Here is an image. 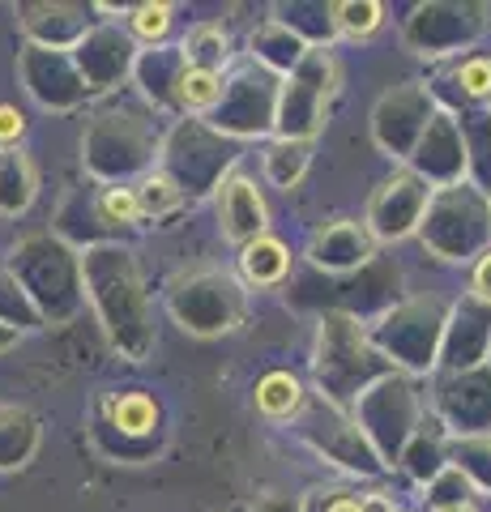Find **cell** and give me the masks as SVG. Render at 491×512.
<instances>
[{"mask_svg":"<svg viewBox=\"0 0 491 512\" xmlns=\"http://www.w3.org/2000/svg\"><path fill=\"white\" fill-rule=\"evenodd\" d=\"M218 218H223V231H227V239H235V244L261 239L265 222H269L261 192L252 188L244 175H231V180L223 184V192H218Z\"/></svg>","mask_w":491,"mask_h":512,"instance_id":"obj_1","label":"cell"},{"mask_svg":"<svg viewBox=\"0 0 491 512\" xmlns=\"http://www.w3.org/2000/svg\"><path fill=\"white\" fill-rule=\"evenodd\" d=\"M240 269H244V278L252 286H278L282 278H287V269H291V252H287L282 239L261 235V239H252V244H244Z\"/></svg>","mask_w":491,"mask_h":512,"instance_id":"obj_2","label":"cell"},{"mask_svg":"<svg viewBox=\"0 0 491 512\" xmlns=\"http://www.w3.org/2000/svg\"><path fill=\"white\" fill-rule=\"evenodd\" d=\"M252 402H257V410L265 414V419H291V414L304 406V384H299L291 372H269L257 380V393H252Z\"/></svg>","mask_w":491,"mask_h":512,"instance_id":"obj_3","label":"cell"},{"mask_svg":"<svg viewBox=\"0 0 491 512\" xmlns=\"http://www.w3.org/2000/svg\"><path fill=\"white\" fill-rule=\"evenodd\" d=\"M103 414L112 419V427L124 431V436H146V431H154V423H158V406L146 393L112 397V402H103Z\"/></svg>","mask_w":491,"mask_h":512,"instance_id":"obj_4","label":"cell"},{"mask_svg":"<svg viewBox=\"0 0 491 512\" xmlns=\"http://www.w3.org/2000/svg\"><path fill=\"white\" fill-rule=\"evenodd\" d=\"M176 94H180V103H184L188 111H205V107L218 103V94H223V82H218L214 69H193V64H188Z\"/></svg>","mask_w":491,"mask_h":512,"instance_id":"obj_5","label":"cell"},{"mask_svg":"<svg viewBox=\"0 0 491 512\" xmlns=\"http://www.w3.org/2000/svg\"><path fill=\"white\" fill-rule=\"evenodd\" d=\"M334 18L351 39H368L372 30L385 22V9H380L376 0H363V5L359 0H342V5H334Z\"/></svg>","mask_w":491,"mask_h":512,"instance_id":"obj_6","label":"cell"},{"mask_svg":"<svg viewBox=\"0 0 491 512\" xmlns=\"http://www.w3.org/2000/svg\"><path fill=\"white\" fill-rule=\"evenodd\" d=\"M137 201H141V214H171L180 205V188L167 180V175H150L146 184L137 188Z\"/></svg>","mask_w":491,"mask_h":512,"instance_id":"obj_7","label":"cell"},{"mask_svg":"<svg viewBox=\"0 0 491 512\" xmlns=\"http://www.w3.org/2000/svg\"><path fill=\"white\" fill-rule=\"evenodd\" d=\"M171 18H176V9H171V5H137L133 18H129V26H133L137 39L158 43V39H163L167 30H171Z\"/></svg>","mask_w":491,"mask_h":512,"instance_id":"obj_8","label":"cell"},{"mask_svg":"<svg viewBox=\"0 0 491 512\" xmlns=\"http://www.w3.org/2000/svg\"><path fill=\"white\" fill-rule=\"evenodd\" d=\"M99 214L107 222H137L141 218V201H137V188H107L99 197Z\"/></svg>","mask_w":491,"mask_h":512,"instance_id":"obj_9","label":"cell"},{"mask_svg":"<svg viewBox=\"0 0 491 512\" xmlns=\"http://www.w3.org/2000/svg\"><path fill=\"white\" fill-rule=\"evenodd\" d=\"M457 82H462V90L474 94V99H487L491 94V60H466L462 73H457Z\"/></svg>","mask_w":491,"mask_h":512,"instance_id":"obj_10","label":"cell"},{"mask_svg":"<svg viewBox=\"0 0 491 512\" xmlns=\"http://www.w3.org/2000/svg\"><path fill=\"white\" fill-rule=\"evenodd\" d=\"M26 133V116L18 107H9V103H0V146H9V141H18Z\"/></svg>","mask_w":491,"mask_h":512,"instance_id":"obj_11","label":"cell"},{"mask_svg":"<svg viewBox=\"0 0 491 512\" xmlns=\"http://www.w3.org/2000/svg\"><path fill=\"white\" fill-rule=\"evenodd\" d=\"M474 295H479V299H491V256H483L479 269H474Z\"/></svg>","mask_w":491,"mask_h":512,"instance_id":"obj_12","label":"cell"},{"mask_svg":"<svg viewBox=\"0 0 491 512\" xmlns=\"http://www.w3.org/2000/svg\"><path fill=\"white\" fill-rule=\"evenodd\" d=\"M325 512H368V500H363V495H359V500H355V495H338V500L329 504Z\"/></svg>","mask_w":491,"mask_h":512,"instance_id":"obj_13","label":"cell"},{"mask_svg":"<svg viewBox=\"0 0 491 512\" xmlns=\"http://www.w3.org/2000/svg\"><path fill=\"white\" fill-rule=\"evenodd\" d=\"M440 512H474L470 504H449V508H440Z\"/></svg>","mask_w":491,"mask_h":512,"instance_id":"obj_14","label":"cell"},{"mask_svg":"<svg viewBox=\"0 0 491 512\" xmlns=\"http://www.w3.org/2000/svg\"><path fill=\"white\" fill-rule=\"evenodd\" d=\"M393 512H398V508H393Z\"/></svg>","mask_w":491,"mask_h":512,"instance_id":"obj_15","label":"cell"}]
</instances>
